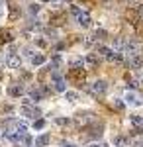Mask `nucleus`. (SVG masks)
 <instances>
[{
    "mask_svg": "<svg viewBox=\"0 0 143 147\" xmlns=\"http://www.w3.org/2000/svg\"><path fill=\"white\" fill-rule=\"evenodd\" d=\"M43 125H45V120H35V122H33V127H35V129H41Z\"/></svg>",
    "mask_w": 143,
    "mask_h": 147,
    "instance_id": "nucleus-19",
    "label": "nucleus"
},
{
    "mask_svg": "<svg viewBox=\"0 0 143 147\" xmlns=\"http://www.w3.org/2000/svg\"><path fill=\"white\" fill-rule=\"evenodd\" d=\"M96 51H98V57L102 55V57H108L112 53V49L110 47H106V45H98V49H96Z\"/></svg>",
    "mask_w": 143,
    "mask_h": 147,
    "instance_id": "nucleus-12",
    "label": "nucleus"
},
{
    "mask_svg": "<svg viewBox=\"0 0 143 147\" xmlns=\"http://www.w3.org/2000/svg\"><path fill=\"white\" fill-rule=\"evenodd\" d=\"M65 96H67V100H69V102H75V100L78 98V94H77V92H71V90L65 92Z\"/></svg>",
    "mask_w": 143,
    "mask_h": 147,
    "instance_id": "nucleus-17",
    "label": "nucleus"
},
{
    "mask_svg": "<svg viewBox=\"0 0 143 147\" xmlns=\"http://www.w3.org/2000/svg\"><path fill=\"white\" fill-rule=\"evenodd\" d=\"M121 53H125L127 57H137V55H143V43L137 41V39H130L125 41V45L121 49Z\"/></svg>",
    "mask_w": 143,
    "mask_h": 147,
    "instance_id": "nucleus-1",
    "label": "nucleus"
},
{
    "mask_svg": "<svg viewBox=\"0 0 143 147\" xmlns=\"http://www.w3.org/2000/svg\"><path fill=\"white\" fill-rule=\"evenodd\" d=\"M53 80H55V90H57V92H67V84H65V80L61 79L59 75H53Z\"/></svg>",
    "mask_w": 143,
    "mask_h": 147,
    "instance_id": "nucleus-10",
    "label": "nucleus"
},
{
    "mask_svg": "<svg viewBox=\"0 0 143 147\" xmlns=\"http://www.w3.org/2000/svg\"><path fill=\"white\" fill-rule=\"evenodd\" d=\"M71 65H73V67H80V65H82V59H73Z\"/></svg>",
    "mask_w": 143,
    "mask_h": 147,
    "instance_id": "nucleus-23",
    "label": "nucleus"
},
{
    "mask_svg": "<svg viewBox=\"0 0 143 147\" xmlns=\"http://www.w3.org/2000/svg\"><path fill=\"white\" fill-rule=\"evenodd\" d=\"M90 147H108V145H90Z\"/></svg>",
    "mask_w": 143,
    "mask_h": 147,
    "instance_id": "nucleus-28",
    "label": "nucleus"
},
{
    "mask_svg": "<svg viewBox=\"0 0 143 147\" xmlns=\"http://www.w3.org/2000/svg\"><path fill=\"white\" fill-rule=\"evenodd\" d=\"M108 88V84L104 82V80H96V82H92L90 86H88V92L92 94V96H102L104 92Z\"/></svg>",
    "mask_w": 143,
    "mask_h": 147,
    "instance_id": "nucleus-2",
    "label": "nucleus"
},
{
    "mask_svg": "<svg viewBox=\"0 0 143 147\" xmlns=\"http://www.w3.org/2000/svg\"><path fill=\"white\" fill-rule=\"evenodd\" d=\"M57 124H59V125H65V124H69V120H65V118H57Z\"/></svg>",
    "mask_w": 143,
    "mask_h": 147,
    "instance_id": "nucleus-24",
    "label": "nucleus"
},
{
    "mask_svg": "<svg viewBox=\"0 0 143 147\" xmlns=\"http://www.w3.org/2000/svg\"><path fill=\"white\" fill-rule=\"evenodd\" d=\"M84 43H86V45H92V43H94V37H86Z\"/></svg>",
    "mask_w": 143,
    "mask_h": 147,
    "instance_id": "nucleus-25",
    "label": "nucleus"
},
{
    "mask_svg": "<svg viewBox=\"0 0 143 147\" xmlns=\"http://www.w3.org/2000/svg\"><path fill=\"white\" fill-rule=\"evenodd\" d=\"M116 143H118V145H123V143H125V139H121V137H118V139H116Z\"/></svg>",
    "mask_w": 143,
    "mask_h": 147,
    "instance_id": "nucleus-27",
    "label": "nucleus"
},
{
    "mask_svg": "<svg viewBox=\"0 0 143 147\" xmlns=\"http://www.w3.org/2000/svg\"><path fill=\"white\" fill-rule=\"evenodd\" d=\"M22 112L26 114V116H30V118H35V116H39V110H37V108H33V106H30V100L24 102Z\"/></svg>",
    "mask_w": 143,
    "mask_h": 147,
    "instance_id": "nucleus-6",
    "label": "nucleus"
},
{
    "mask_svg": "<svg viewBox=\"0 0 143 147\" xmlns=\"http://www.w3.org/2000/svg\"><path fill=\"white\" fill-rule=\"evenodd\" d=\"M114 108H116V110H123V104H121L120 100H114Z\"/></svg>",
    "mask_w": 143,
    "mask_h": 147,
    "instance_id": "nucleus-22",
    "label": "nucleus"
},
{
    "mask_svg": "<svg viewBox=\"0 0 143 147\" xmlns=\"http://www.w3.org/2000/svg\"><path fill=\"white\" fill-rule=\"evenodd\" d=\"M77 22H78V26L88 28V26H90V14H88V12H84V10H80L77 14Z\"/></svg>",
    "mask_w": 143,
    "mask_h": 147,
    "instance_id": "nucleus-5",
    "label": "nucleus"
},
{
    "mask_svg": "<svg viewBox=\"0 0 143 147\" xmlns=\"http://www.w3.org/2000/svg\"><path fill=\"white\" fill-rule=\"evenodd\" d=\"M69 79L75 80V82H82V80H84V71L80 67H73L69 71Z\"/></svg>",
    "mask_w": 143,
    "mask_h": 147,
    "instance_id": "nucleus-3",
    "label": "nucleus"
},
{
    "mask_svg": "<svg viewBox=\"0 0 143 147\" xmlns=\"http://www.w3.org/2000/svg\"><path fill=\"white\" fill-rule=\"evenodd\" d=\"M98 61H100V57H98V55H94V53L86 55V59H84V63H86L88 67H96V65H98Z\"/></svg>",
    "mask_w": 143,
    "mask_h": 147,
    "instance_id": "nucleus-11",
    "label": "nucleus"
},
{
    "mask_svg": "<svg viewBox=\"0 0 143 147\" xmlns=\"http://www.w3.org/2000/svg\"><path fill=\"white\" fill-rule=\"evenodd\" d=\"M4 14V0H0V16Z\"/></svg>",
    "mask_w": 143,
    "mask_h": 147,
    "instance_id": "nucleus-26",
    "label": "nucleus"
},
{
    "mask_svg": "<svg viewBox=\"0 0 143 147\" xmlns=\"http://www.w3.org/2000/svg\"><path fill=\"white\" fill-rule=\"evenodd\" d=\"M130 120H132V124L135 125V127H139V125H143V118H141V116H132Z\"/></svg>",
    "mask_w": 143,
    "mask_h": 147,
    "instance_id": "nucleus-15",
    "label": "nucleus"
},
{
    "mask_svg": "<svg viewBox=\"0 0 143 147\" xmlns=\"http://www.w3.org/2000/svg\"><path fill=\"white\" fill-rule=\"evenodd\" d=\"M6 65H8L10 69H20L22 59H20L18 55H14V53H12V55H8V59H6Z\"/></svg>",
    "mask_w": 143,
    "mask_h": 147,
    "instance_id": "nucleus-7",
    "label": "nucleus"
},
{
    "mask_svg": "<svg viewBox=\"0 0 143 147\" xmlns=\"http://www.w3.org/2000/svg\"><path fill=\"white\" fill-rule=\"evenodd\" d=\"M127 65H130L132 69H141V67H143V55L127 57Z\"/></svg>",
    "mask_w": 143,
    "mask_h": 147,
    "instance_id": "nucleus-8",
    "label": "nucleus"
},
{
    "mask_svg": "<svg viewBox=\"0 0 143 147\" xmlns=\"http://www.w3.org/2000/svg\"><path fill=\"white\" fill-rule=\"evenodd\" d=\"M22 92H24L22 86H12V88H10V94H12V96H20Z\"/></svg>",
    "mask_w": 143,
    "mask_h": 147,
    "instance_id": "nucleus-16",
    "label": "nucleus"
},
{
    "mask_svg": "<svg viewBox=\"0 0 143 147\" xmlns=\"http://www.w3.org/2000/svg\"><path fill=\"white\" fill-rule=\"evenodd\" d=\"M49 143V136H39L37 139H35V145H39V147H43Z\"/></svg>",
    "mask_w": 143,
    "mask_h": 147,
    "instance_id": "nucleus-14",
    "label": "nucleus"
},
{
    "mask_svg": "<svg viewBox=\"0 0 143 147\" xmlns=\"http://www.w3.org/2000/svg\"><path fill=\"white\" fill-rule=\"evenodd\" d=\"M30 12H32V14H37V12H39V4H32V6H30Z\"/></svg>",
    "mask_w": 143,
    "mask_h": 147,
    "instance_id": "nucleus-21",
    "label": "nucleus"
},
{
    "mask_svg": "<svg viewBox=\"0 0 143 147\" xmlns=\"http://www.w3.org/2000/svg\"><path fill=\"white\" fill-rule=\"evenodd\" d=\"M125 100L130 102L132 106H141V104H143V98L137 94V92H133V90H127V94H125Z\"/></svg>",
    "mask_w": 143,
    "mask_h": 147,
    "instance_id": "nucleus-4",
    "label": "nucleus"
},
{
    "mask_svg": "<svg viewBox=\"0 0 143 147\" xmlns=\"http://www.w3.org/2000/svg\"><path fill=\"white\" fill-rule=\"evenodd\" d=\"M63 147H75V145H63Z\"/></svg>",
    "mask_w": 143,
    "mask_h": 147,
    "instance_id": "nucleus-29",
    "label": "nucleus"
},
{
    "mask_svg": "<svg viewBox=\"0 0 143 147\" xmlns=\"http://www.w3.org/2000/svg\"><path fill=\"white\" fill-rule=\"evenodd\" d=\"M137 80H139V84H143V67L137 69Z\"/></svg>",
    "mask_w": 143,
    "mask_h": 147,
    "instance_id": "nucleus-20",
    "label": "nucleus"
},
{
    "mask_svg": "<svg viewBox=\"0 0 143 147\" xmlns=\"http://www.w3.org/2000/svg\"><path fill=\"white\" fill-rule=\"evenodd\" d=\"M30 96H32V100H35V102L41 100V92H39V90H32V92H30Z\"/></svg>",
    "mask_w": 143,
    "mask_h": 147,
    "instance_id": "nucleus-18",
    "label": "nucleus"
},
{
    "mask_svg": "<svg viewBox=\"0 0 143 147\" xmlns=\"http://www.w3.org/2000/svg\"><path fill=\"white\" fill-rule=\"evenodd\" d=\"M32 63H33V67H39V65H43V63H45V57L43 55H33L32 57Z\"/></svg>",
    "mask_w": 143,
    "mask_h": 147,
    "instance_id": "nucleus-13",
    "label": "nucleus"
},
{
    "mask_svg": "<svg viewBox=\"0 0 143 147\" xmlns=\"http://www.w3.org/2000/svg\"><path fill=\"white\" fill-rule=\"evenodd\" d=\"M94 118L90 116V114H77V118H75V122H77V125H86L90 124Z\"/></svg>",
    "mask_w": 143,
    "mask_h": 147,
    "instance_id": "nucleus-9",
    "label": "nucleus"
}]
</instances>
